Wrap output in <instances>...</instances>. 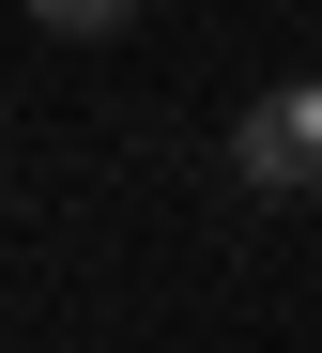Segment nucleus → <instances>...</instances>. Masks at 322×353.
<instances>
[{
    "label": "nucleus",
    "instance_id": "2",
    "mask_svg": "<svg viewBox=\"0 0 322 353\" xmlns=\"http://www.w3.org/2000/svg\"><path fill=\"white\" fill-rule=\"evenodd\" d=\"M31 31H61V46H108V31H139V0H16Z\"/></svg>",
    "mask_w": 322,
    "mask_h": 353
},
{
    "label": "nucleus",
    "instance_id": "1",
    "mask_svg": "<svg viewBox=\"0 0 322 353\" xmlns=\"http://www.w3.org/2000/svg\"><path fill=\"white\" fill-rule=\"evenodd\" d=\"M230 169H245L261 200H292V185H322V77H276L261 108H245V123H230Z\"/></svg>",
    "mask_w": 322,
    "mask_h": 353
}]
</instances>
